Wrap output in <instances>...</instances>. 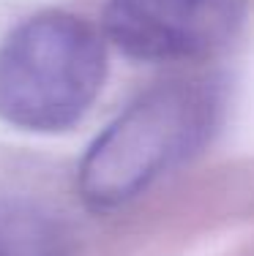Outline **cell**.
<instances>
[{
  "label": "cell",
  "mask_w": 254,
  "mask_h": 256,
  "mask_svg": "<svg viewBox=\"0 0 254 256\" xmlns=\"http://www.w3.org/2000/svg\"><path fill=\"white\" fill-rule=\"evenodd\" d=\"M107 76L99 30L69 11H41L0 44V120L55 134L77 126Z\"/></svg>",
  "instance_id": "obj_2"
},
{
  "label": "cell",
  "mask_w": 254,
  "mask_h": 256,
  "mask_svg": "<svg viewBox=\"0 0 254 256\" xmlns=\"http://www.w3.org/2000/svg\"><path fill=\"white\" fill-rule=\"evenodd\" d=\"M249 0H107L104 38L140 63H199L227 50Z\"/></svg>",
  "instance_id": "obj_3"
},
{
  "label": "cell",
  "mask_w": 254,
  "mask_h": 256,
  "mask_svg": "<svg viewBox=\"0 0 254 256\" xmlns=\"http://www.w3.org/2000/svg\"><path fill=\"white\" fill-rule=\"evenodd\" d=\"M227 88L213 74L175 76L137 96L80 164V194L93 210H118L189 164L216 136Z\"/></svg>",
  "instance_id": "obj_1"
}]
</instances>
